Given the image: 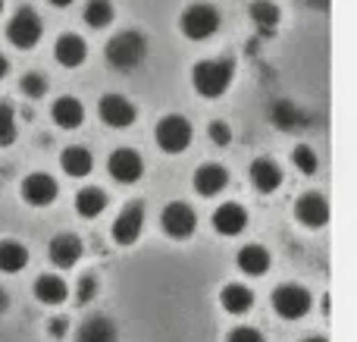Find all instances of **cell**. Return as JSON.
Here are the masks:
<instances>
[{"label":"cell","mask_w":357,"mask_h":342,"mask_svg":"<svg viewBox=\"0 0 357 342\" xmlns=\"http://www.w3.org/2000/svg\"><path fill=\"white\" fill-rule=\"evenodd\" d=\"M235 79V63L232 57H220V60H201L191 69V85L201 98H220L229 91Z\"/></svg>","instance_id":"1"},{"label":"cell","mask_w":357,"mask_h":342,"mask_svg":"<svg viewBox=\"0 0 357 342\" xmlns=\"http://www.w3.org/2000/svg\"><path fill=\"white\" fill-rule=\"evenodd\" d=\"M144 57H148V41H144L142 31H119L107 44V63L113 69H123V73L142 66Z\"/></svg>","instance_id":"2"},{"label":"cell","mask_w":357,"mask_h":342,"mask_svg":"<svg viewBox=\"0 0 357 342\" xmlns=\"http://www.w3.org/2000/svg\"><path fill=\"white\" fill-rule=\"evenodd\" d=\"M41 35H44V22L31 6H19L10 16V22H6V38H10V44H16V47H22V50L35 47V44L41 41Z\"/></svg>","instance_id":"3"},{"label":"cell","mask_w":357,"mask_h":342,"mask_svg":"<svg viewBox=\"0 0 357 342\" xmlns=\"http://www.w3.org/2000/svg\"><path fill=\"white\" fill-rule=\"evenodd\" d=\"M178 29H182V35L191 38V41H207V38H213L216 29H220V13L210 3H191L188 10L182 13V19H178Z\"/></svg>","instance_id":"4"},{"label":"cell","mask_w":357,"mask_h":342,"mask_svg":"<svg viewBox=\"0 0 357 342\" xmlns=\"http://www.w3.org/2000/svg\"><path fill=\"white\" fill-rule=\"evenodd\" d=\"M191 135H195V132H191V123L185 117H176V113L163 117L154 129L157 144H160V151H167V154H182V151L191 144Z\"/></svg>","instance_id":"5"},{"label":"cell","mask_w":357,"mask_h":342,"mask_svg":"<svg viewBox=\"0 0 357 342\" xmlns=\"http://www.w3.org/2000/svg\"><path fill=\"white\" fill-rule=\"evenodd\" d=\"M273 311L285 320H301L310 311V292L304 286H276L273 289Z\"/></svg>","instance_id":"6"},{"label":"cell","mask_w":357,"mask_h":342,"mask_svg":"<svg viewBox=\"0 0 357 342\" xmlns=\"http://www.w3.org/2000/svg\"><path fill=\"white\" fill-rule=\"evenodd\" d=\"M160 226H163V232H167L169 239H176V242H185V239L195 236L197 217H195V211H191L185 201H173V205L163 207Z\"/></svg>","instance_id":"7"},{"label":"cell","mask_w":357,"mask_h":342,"mask_svg":"<svg viewBox=\"0 0 357 342\" xmlns=\"http://www.w3.org/2000/svg\"><path fill=\"white\" fill-rule=\"evenodd\" d=\"M142 230H144V207H142V201H132V205H126L123 211L116 214L110 232H113V242L116 245H132V242H138Z\"/></svg>","instance_id":"8"},{"label":"cell","mask_w":357,"mask_h":342,"mask_svg":"<svg viewBox=\"0 0 357 342\" xmlns=\"http://www.w3.org/2000/svg\"><path fill=\"white\" fill-rule=\"evenodd\" d=\"M107 170H110V176L119 182V186H132V182H138L144 176V161L135 148H119L110 154Z\"/></svg>","instance_id":"9"},{"label":"cell","mask_w":357,"mask_h":342,"mask_svg":"<svg viewBox=\"0 0 357 342\" xmlns=\"http://www.w3.org/2000/svg\"><path fill=\"white\" fill-rule=\"evenodd\" d=\"M98 117L104 119L107 126H113V129H126V126L135 123L138 110L129 98H123V94H104L98 104Z\"/></svg>","instance_id":"10"},{"label":"cell","mask_w":357,"mask_h":342,"mask_svg":"<svg viewBox=\"0 0 357 342\" xmlns=\"http://www.w3.org/2000/svg\"><path fill=\"white\" fill-rule=\"evenodd\" d=\"M295 217L301 226H307V230H320V226L329 223V205L326 198H323L320 192H307L298 198L295 205Z\"/></svg>","instance_id":"11"},{"label":"cell","mask_w":357,"mask_h":342,"mask_svg":"<svg viewBox=\"0 0 357 342\" xmlns=\"http://www.w3.org/2000/svg\"><path fill=\"white\" fill-rule=\"evenodd\" d=\"M82 239L79 236H73V232H60V236H54L50 239V245H47V258H50V264L54 267H60V270H69V267H75L79 264V258H82Z\"/></svg>","instance_id":"12"},{"label":"cell","mask_w":357,"mask_h":342,"mask_svg":"<svg viewBox=\"0 0 357 342\" xmlns=\"http://www.w3.org/2000/svg\"><path fill=\"white\" fill-rule=\"evenodd\" d=\"M56 192H60L56 179L47 173H31L22 179V198H25V205H31V207H47L50 201L56 198Z\"/></svg>","instance_id":"13"},{"label":"cell","mask_w":357,"mask_h":342,"mask_svg":"<svg viewBox=\"0 0 357 342\" xmlns=\"http://www.w3.org/2000/svg\"><path fill=\"white\" fill-rule=\"evenodd\" d=\"M226 182H229V173L220 163H201V167L195 170V192L204 195V198L220 195L222 188H226Z\"/></svg>","instance_id":"14"},{"label":"cell","mask_w":357,"mask_h":342,"mask_svg":"<svg viewBox=\"0 0 357 342\" xmlns=\"http://www.w3.org/2000/svg\"><path fill=\"white\" fill-rule=\"evenodd\" d=\"M248 226V211L241 205H220L213 211V230L220 232V236H238V232H245Z\"/></svg>","instance_id":"15"},{"label":"cell","mask_w":357,"mask_h":342,"mask_svg":"<svg viewBox=\"0 0 357 342\" xmlns=\"http://www.w3.org/2000/svg\"><path fill=\"white\" fill-rule=\"evenodd\" d=\"M248 176H251V186L257 188L260 195H270L282 186V170H279V163L266 161V157H257V161L251 163V170H248Z\"/></svg>","instance_id":"16"},{"label":"cell","mask_w":357,"mask_h":342,"mask_svg":"<svg viewBox=\"0 0 357 342\" xmlns=\"http://www.w3.org/2000/svg\"><path fill=\"white\" fill-rule=\"evenodd\" d=\"M54 57H56V63H60V66L75 69V66H82V63H85L88 44L82 41L79 35H63V38H56V44H54Z\"/></svg>","instance_id":"17"},{"label":"cell","mask_w":357,"mask_h":342,"mask_svg":"<svg viewBox=\"0 0 357 342\" xmlns=\"http://www.w3.org/2000/svg\"><path fill=\"white\" fill-rule=\"evenodd\" d=\"M75 342H119L116 324H113L110 318H104V314H91V318L82 324Z\"/></svg>","instance_id":"18"},{"label":"cell","mask_w":357,"mask_h":342,"mask_svg":"<svg viewBox=\"0 0 357 342\" xmlns=\"http://www.w3.org/2000/svg\"><path fill=\"white\" fill-rule=\"evenodd\" d=\"M50 117L60 129H75V126L85 123V107L75 98H56L54 107H50Z\"/></svg>","instance_id":"19"},{"label":"cell","mask_w":357,"mask_h":342,"mask_svg":"<svg viewBox=\"0 0 357 342\" xmlns=\"http://www.w3.org/2000/svg\"><path fill=\"white\" fill-rule=\"evenodd\" d=\"M235 261H238V270L245 276H264L270 270V251L264 245H245Z\"/></svg>","instance_id":"20"},{"label":"cell","mask_w":357,"mask_h":342,"mask_svg":"<svg viewBox=\"0 0 357 342\" xmlns=\"http://www.w3.org/2000/svg\"><path fill=\"white\" fill-rule=\"evenodd\" d=\"M220 305H222V311H229V314H248L254 305V292L248 286H241V283H229L220 292Z\"/></svg>","instance_id":"21"},{"label":"cell","mask_w":357,"mask_h":342,"mask_svg":"<svg viewBox=\"0 0 357 342\" xmlns=\"http://www.w3.org/2000/svg\"><path fill=\"white\" fill-rule=\"evenodd\" d=\"M29 264V248L16 239H0V274H19Z\"/></svg>","instance_id":"22"},{"label":"cell","mask_w":357,"mask_h":342,"mask_svg":"<svg viewBox=\"0 0 357 342\" xmlns=\"http://www.w3.org/2000/svg\"><path fill=\"white\" fill-rule=\"evenodd\" d=\"M60 167H63V173H66V176H75V179H82V176L91 173L94 157H91V151H88V148H79V144H73V148H66L60 154Z\"/></svg>","instance_id":"23"},{"label":"cell","mask_w":357,"mask_h":342,"mask_svg":"<svg viewBox=\"0 0 357 342\" xmlns=\"http://www.w3.org/2000/svg\"><path fill=\"white\" fill-rule=\"evenodd\" d=\"M66 295H69L66 280H60V276L44 274V276H38L35 280V299L44 302V305H63Z\"/></svg>","instance_id":"24"},{"label":"cell","mask_w":357,"mask_h":342,"mask_svg":"<svg viewBox=\"0 0 357 342\" xmlns=\"http://www.w3.org/2000/svg\"><path fill=\"white\" fill-rule=\"evenodd\" d=\"M104 207H107V195L100 192V188H94V186L82 188V192L75 195V214H79V217H85V220L100 217V214H104Z\"/></svg>","instance_id":"25"},{"label":"cell","mask_w":357,"mask_h":342,"mask_svg":"<svg viewBox=\"0 0 357 342\" xmlns=\"http://www.w3.org/2000/svg\"><path fill=\"white\" fill-rule=\"evenodd\" d=\"M248 16H251V22L257 25L264 35H273V29H276V22H279V6L273 3V0H254Z\"/></svg>","instance_id":"26"},{"label":"cell","mask_w":357,"mask_h":342,"mask_svg":"<svg viewBox=\"0 0 357 342\" xmlns=\"http://www.w3.org/2000/svg\"><path fill=\"white\" fill-rule=\"evenodd\" d=\"M82 16H85V22L91 29H107L113 22V3L110 0H88Z\"/></svg>","instance_id":"27"},{"label":"cell","mask_w":357,"mask_h":342,"mask_svg":"<svg viewBox=\"0 0 357 342\" xmlns=\"http://www.w3.org/2000/svg\"><path fill=\"white\" fill-rule=\"evenodd\" d=\"M16 142V113H13L10 101H0V148Z\"/></svg>","instance_id":"28"},{"label":"cell","mask_w":357,"mask_h":342,"mask_svg":"<svg viewBox=\"0 0 357 342\" xmlns=\"http://www.w3.org/2000/svg\"><path fill=\"white\" fill-rule=\"evenodd\" d=\"M19 88H22L25 98L38 101V98H44V91H47V79H44L41 73H25L22 82H19Z\"/></svg>","instance_id":"29"},{"label":"cell","mask_w":357,"mask_h":342,"mask_svg":"<svg viewBox=\"0 0 357 342\" xmlns=\"http://www.w3.org/2000/svg\"><path fill=\"white\" fill-rule=\"evenodd\" d=\"M291 157H295V167L301 170L304 176H314L317 173V154H314V148H307V144H298Z\"/></svg>","instance_id":"30"},{"label":"cell","mask_w":357,"mask_h":342,"mask_svg":"<svg viewBox=\"0 0 357 342\" xmlns=\"http://www.w3.org/2000/svg\"><path fill=\"white\" fill-rule=\"evenodd\" d=\"M207 135H210V142L220 144V148H226V144L232 142V129H229V126L222 123V119H213V123H210Z\"/></svg>","instance_id":"31"},{"label":"cell","mask_w":357,"mask_h":342,"mask_svg":"<svg viewBox=\"0 0 357 342\" xmlns=\"http://www.w3.org/2000/svg\"><path fill=\"white\" fill-rule=\"evenodd\" d=\"M94 292H98V280H94L91 274L82 276V280H79V289H75V299H79V305H88V302L94 299Z\"/></svg>","instance_id":"32"},{"label":"cell","mask_w":357,"mask_h":342,"mask_svg":"<svg viewBox=\"0 0 357 342\" xmlns=\"http://www.w3.org/2000/svg\"><path fill=\"white\" fill-rule=\"evenodd\" d=\"M226 342H266L264 336H260L254 327H238V330H232L226 336Z\"/></svg>","instance_id":"33"},{"label":"cell","mask_w":357,"mask_h":342,"mask_svg":"<svg viewBox=\"0 0 357 342\" xmlns=\"http://www.w3.org/2000/svg\"><path fill=\"white\" fill-rule=\"evenodd\" d=\"M66 327H69L66 318H56V320H50V324H47V333L54 339H60V336H66Z\"/></svg>","instance_id":"34"},{"label":"cell","mask_w":357,"mask_h":342,"mask_svg":"<svg viewBox=\"0 0 357 342\" xmlns=\"http://www.w3.org/2000/svg\"><path fill=\"white\" fill-rule=\"evenodd\" d=\"M6 73H10V63H6V57L3 54H0V79H3V75Z\"/></svg>","instance_id":"35"},{"label":"cell","mask_w":357,"mask_h":342,"mask_svg":"<svg viewBox=\"0 0 357 342\" xmlns=\"http://www.w3.org/2000/svg\"><path fill=\"white\" fill-rule=\"evenodd\" d=\"M47 3H54V6H60V10H63V6H69L73 0H47Z\"/></svg>","instance_id":"36"},{"label":"cell","mask_w":357,"mask_h":342,"mask_svg":"<svg viewBox=\"0 0 357 342\" xmlns=\"http://www.w3.org/2000/svg\"><path fill=\"white\" fill-rule=\"evenodd\" d=\"M6 305H10V299H6V292H0V311H3Z\"/></svg>","instance_id":"37"},{"label":"cell","mask_w":357,"mask_h":342,"mask_svg":"<svg viewBox=\"0 0 357 342\" xmlns=\"http://www.w3.org/2000/svg\"><path fill=\"white\" fill-rule=\"evenodd\" d=\"M304 342H326V339H320V336H310V339H304Z\"/></svg>","instance_id":"38"},{"label":"cell","mask_w":357,"mask_h":342,"mask_svg":"<svg viewBox=\"0 0 357 342\" xmlns=\"http://www.w3.org/2000/svg\"><path fill=\"white\" fill-rule=\"evenodd\" d=\"M0 13H3V0H0Z\"/></svg>","instance_id":"39"}]
</instances>
